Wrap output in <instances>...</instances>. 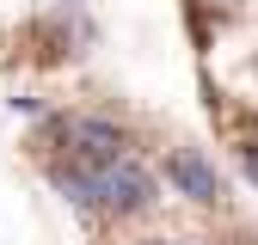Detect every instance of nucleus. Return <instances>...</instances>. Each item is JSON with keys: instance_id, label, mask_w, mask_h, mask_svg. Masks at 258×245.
<instances>
[{"instance_id": "1", "label": "nucleus", "mask_w": 258, "mask_h": 245, "mask_svg": "<svg viewBox=\"0 0 258 245\" xmlns=\"http://www.w3.org/2000/svg\"><path fill=\"white\" fill-rule=\"evenodd\" d=\"M49 153H55V160H74V166L105 172V166H117L123 153H129V129L111 122V116H92V110L55 116V122H49Z\"/></svg>"}, {"instance_id": "2", "label": "nucleus", "mask_w": 258, "mask_h": 245, "mask_svg": "<svg viewBox=\"0 0 258 245\" xmlns=\"http://www.w3.org/2000/svg\"><path fill=\"white\" fill-rule=\"evenodd\" d=\"M142 208H154V172L123 153L117 166H105V214H142Z\"/></svg>"}, {"instance_id": "3", "label": "nucleus", "mask_w": 258, "mask_h": 245, "mask_svg": "<svg viewBox=\"0 0 258 245\" xmlns=\"http://www.w3.org/2000/svg\"><path fill=\"white\" fill-rule=\"evenodd\" d=\"M172 184H178V196H190V202H215L221 196V178H215V166L203 160V153H172Z\"/></svg>"}, {"instance_id": "4", "label": "nucleus", "mask_w": 258, "mask_h": 245, "mask_svg": "<svg viewBox=\"0 0 258 245\" xmlns=\"http://www.w3.org/2000/svg\"><path fill=\"white\" fill-rule=\"evenodd\" d=\"M240 166H246V178L258 184V141H240Z\"/></svg>"}, {"instance_id": "5", "label": "nucleus", "mask_w": 258, "mask_h": 245, "mask_svg": "<svg viewBox=\"0 0 258 245\" xmlns=\"http://www.w3.org/2000/svg\"><path fill=\"white\" fill-rule=\"evenodd\" d=\"M148 245H172V239H148Z\"/></svg>"}]
</instances>
